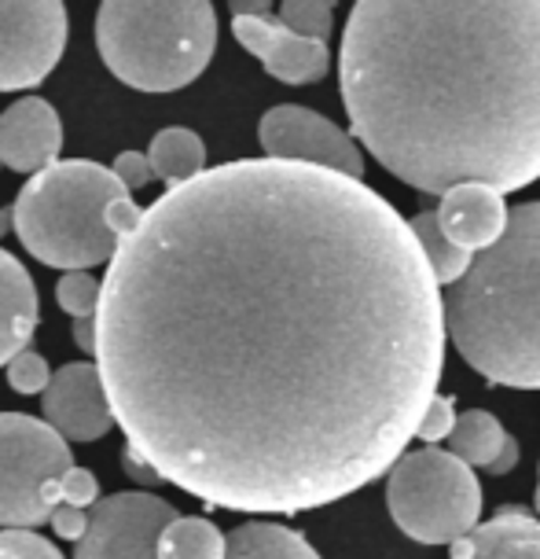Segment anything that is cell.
<instances>
[{"mask_svg":"<svg viewBox=\"0 0 540 559\" xmlns=\"http://www.w3.org/2000/svg\"><path fill=\"white\" fill-rule=\"evenodd\" d=\"M445 338L408 217L357 177L268 155L144 206L96 309L125 445L243 515L313 512L386 475L437 394Z\"/></svg>","mask_w":540,"mask_h":559,"instance_id":"6da1fadb","label":"cell"},{"mask_svg":"<svg viewBox=\"0 0 540 559\" xmlns=\"http://www.w3.org/2000/svg\"><path fill=\"white\" fill-rule=\"evenodd\" d=\"M338 82L349 133L416 192L540 177V0H357Z\"/></svg>","mask_w":540,"mask_h":559,"instance_id":"7a4b0ae2","label":"cell"},{"mask_svg":"<svg viewBox=\"0 0 540 559\" xmlns=\"http://www.w3.org/2000/svg\"><path fill=\"white\" fill-rule=\"evenodd\" d=\"M445 335L485 383L540 391V199L507 210V228L445 287Z\"/></svg>","mask_w":540,"mask_h":559,"instance_id":"3957f363","label":"cell"},{"mask_svg":"<svg viewBox=\"0 0 540 559\" xmlns=\"http://www.w3.org/2000/svg\"><path fill=\"white\" fill-rule=\"evenodd\" d=\"M140 214L144 206H136L115 169L67 158L23 185L12 206V228L37 262L70 273L111 262Z\"/></svg>","mask_w":540,"mask_h":559,"instance_id":"277c9868","label":"cell"},{"mask_svg":"<svg viewBox=\"0 0 540 559\" xmlns=\"http://www.w3.org/2000/svg\"><path fill=\"white\" fill-rule=\"evenodd\" d=\"M96 48L107 70L136 93H177L192 85L217 48L209 0H104Z\"/></svg>","mask_w":540,"mask_h":559,"instance_id":"5b68a950","label":"cell"},{"mask_svg":"<svg viewBox=\"0 0 540 559\" xmlns=\"http://www.w3.org/2000/svg\"><path fill=\"white\" fill-rule=\"evenodd\" d=\"M386 508L397 531L419 545H456L482 523V486L471 464L448 449L401 453L386 472Z\"/></svg>","mask_w":540,"mask_h":559,"instance_id":"8992f818","label":"cell"},{"mask_svg":"<svg viewBox=\"0 0 540 559\" xmlns=\"http://www.w3.org/2000/svg\"><path fill=\"white\" fill-rule=\"evenodd\" d=\"M70 442L45 419L0 413V531H37L59 504Z\"/></svg>","mask_w":540,"mask_h":559,"instance_id":"52a82bcc","label":"cell"},{"mask_svg":"<svg viewBox=\"0 0 540 559\" xmlns=\"http://www.w3.org/2000/svg\"><path fill=\"white\" fill-rule=\"evenodd\" d=\"M70 37L63 0H0V93L41 85Z\"/></svg>","mask_w":540,"mask_h":559,"instance_id":"ba28073f","label":"cell"},{"mask_svg":"<svg viewBox=\"0 0 540 559\" xmlns=\"http://www.w3.org/2000/svg\"><path fill=\"white\" fill-rule=\"evenodd\" d=\"M177 508L144 489L104 497L88 512V531L74 545V559H158V534Z\"/></svg>","mask_w":540,"mask_h":559,"instance_id":"9c48e42d","label":"cell"},{"mask_svg":"<svg viewBox=\"0 0 540 559\" xmlns=\"http://www.w3.org/2000/svg\"><path fill=\"white\" fill-rule=\"evenodd\" d=\"M257 140H262V152L268 158L324 166L364 181V158H360L353 133L338 129L332 118L309 111V107L284 104L265 111L262 126H257Z\"/></svg>","mask_w":540,"mask_h":559,"instance_id":"30bf717a","label":"cell"},{"mask_svg":"<svg viewBox=\"0 0 540 559\" xmlns=\"http://www.w3.org/2000/svg\"><path fill=\"white\" fill-rule=\"evenodd\" d=\"M45 424L56 427L67 442H96L111 427H118L111 397L93 361H74L52 372V383L41 394Z\"/></svg>","mask_w":540,"mask_h":559,"instance_id":"8fae6325","label":"cell"},{"mask_svg":"<svg viewBox=\"0 0 540 559\" xmlns=\"http://www.w3.org/2000/svg\"><path fill=\"white\" fill-rule=\"evenodd\" d=\"M232 37L284 85H316L332 67V48L316 37L295 34L268 15H232Z\"/></svg>","mask_w":540,"mask_h":559,"instance_id":"7c38bea8","label":"cell"},{"mask_svg":"<svg viewBox=\"0 0 540 559\" xmlns=\"http://www.w3.org/2000/svg\"><path fill=\"white\" fill-rule=\"evenodd\" d=\"M63 126L56 107L41 96H26L0 115V163L15 174H41L45 166L59 163Z\"/></svg>","mask_w":540,"mask_h":559,"instance_id":"4fadbf2b","label":"cell"},{"mask_svg":"<svg viewBox=\"0 0 540 559\" xmlns=\"http://www.w3.org/2000/svg\"><path fill=\"white\" fill-rule=\"evenodd\" d=\"M442 233L453 239L459 251H485L507 228L504 192L489 185H456L442 195V206L434 210Z\"/></svg>","mask_w":540,"mask_h":559,"instance_id":"5bb4252c","label":"cell"},{"mask_svg":"<svg viewBox=\"0 0 540 559\" xmlns=\"http://www.w3.org/2000/svg\"><path fill=\"white\" fill-rule=\"evenodd\" d=\"M448 559H540V515L504 504L471 534L448 545Z\"/></svg>","mask_w":540,"mask_h":559,"instance_id":"9a60e30c","label":"cell"},{"mask_svg":"<svg viewBox=\"0 0 540 559\" xmlns=\"http://www.w3.org/2000/svg\"><path fill=\"white\" fill-rule=\"evenodd\" d=\"M37 321H41V298L34 280L15 254L0 251V368L29 346Z\"/></svg>","mask_w":540,"mask_h":559,"instance_id":"2e32d148","label":"cell"},{"mask_svg":"<svg viewBox=\"0 0 540 559\" xmlns=\"http://www.w3.org/2000/svg\"><path fill=\"white\" fill-rule=\"evenodd\" d=\"M445 442L448 453L471 467H482L489 475H507L518 467V438L507 435L504 424L493 413H485V408L459 413L453 435Z\"/></svg>","mask_w":540,"mask_h":559,"instance_id":"e0dca14e","label":"cell"},{"mask_svg":"<svg viewBox=\"0 0 540 559\" xmlns=\"http://www.w3.org/2000/svg\"><path fill=\"white\" fill-rule=\"evenodd\" d=\"M225 537V559H320V552L302 534L284 523H268V519H250Z\"/></svg>","mask_w":540,"mask_h":559,"instance_id":"ac0fdd59","label":"cell"},{"mask_svg":"<svg viewBox=\"0 0 540 559\" xmlns=\"http://www.w3.org/2000/svg\"><path fill=\"white\" fill-rule=\"evenodd\" d=\"M147 163H152L155 181H163L166 188L184 185L206 169V144L192 129L166 126L163 133H155L152 147H147Z\"/></svg>","mask_w":540,"mask_h":559,"instance_id":"d6986e66","label":"cell"},{"mask_svg":"<svg viewBox=\"0 0 540 559\" xmlns=\"http://www.w3.org/2000/svg\"><path fill=\"white\" fill-rule=\"evenodd\" d=\"M228 537L203 515H177L158 534V559H225Z\"/></svg>","mask_w":540,"mask_h":559,"instance_id":"ffe728a7","label":"cell"},{"mask_svg":"<svg viewBox=\"0 0 540 559\" xmlns=\"http://www.w3.org/2000/svg\"><path fill=\"white\" fill-rule=\"evenodd\" d=\"M408 225H412V233L419 239V247H423L427 254V265L430 273H434V280L442 287L456 284L459 276L471 269V251H459V247L442 233V225H437V214L434 210H419L416 217H408Z\"/></svg>","mask_w":540,"mask_h":559,"instance_id":"44dd1931","label":"cell"},{"mask_svg":"<svg viewBox=\"0 0 540 559\" xmlns=\"http://www.w3.org/2000/svg\"><path fill=\"white\" fill-rule=\"evenodd\" d=\"M99 292H104V280H96L88 269H70V273L59 276V284H56V302L67 317L85 321V317H96Z\"/></svg>","mask_w":540,"mask_h":559,"instance_id":"7402d4cb","label":"cell"},{"mask_svg":"<svg viewBox=\"0 0 540 559\" xmlns=\"http://www.w3.org/2000/svg\"><path fill=\"white\" fill-rule=\"evenodd\" d=\"M279 23L291 26L295 34L327 41L335 26V0H284L279 4Z\"/></svg>","mask_w":540,"mask_h":559,"instance_id":"603a6c76","label":"cell"},{"mask_svg":"<svg viewBox=\"0 0 540 559\" xmlns=\"http://www.w3.org/2000/svg\"><path fill=\"white\" fill-rule=\"evenodd\" d=\"M8 368V386L15 394H45V386L52 383V368L37 349H19L12 361L4 365Z\"/></svg>","mask_w":540,"mask_h":559,"instance_id":"cb8c5ba5","label":"cell"},{"mask_svg":"<svg viewBox=\"0 0 540 559\" xmlns=\"http://www.w3.org/2000/svg\"><path fill=\"white\" fill-rule=\"evenodd\" d=\"M453 427H456L453 394H434V397H430L423 419H419V427H416V438H419V442H427V445H437V442H445V438L453 435Z\"/></svg>","mask_w":540,"mask_h":559,"instance_id":"d4e9b609","label":"cell"},{"mask_svg":"<svg viewBox=\"0 0 540 559\" xmlns=\"http://www.w3.org/2000/svg\"><path fill=\"white\" fill-rule=\"evenodd\" d=\"M0 559H63V552L37 531H0Z\"/></svg>","mask_w":540,"mask_h":559,"instance_id":"484cf974","label":"cell"},{"mask_svg":"<svg viewBox=\"0 0 540 559\" xmlns=\"http://www.w3.org/2000/svg\"><path fill=\"white\" fill-rule=\"evenodd\" d=\"M96 497H99V483H96V475L88 472V467H77V464H70L63 478H59V504H77V508H88V504H96Z\"/></svg>","mask_w":540,"mask_h":559,"instance_id":"4316f807","label":"cell"},{"mask_svg":"<svg viewBox=\"0 0 540 559\" xmlns=\"http://www.w3.org/2000/svg\"><path fill=\"white\" fill-rule=\"evenodd\" d=\"M52 531L56 537H63V542L70 545H77L85 537L88 531V508H77V504H56V512H52Z\"/></svg>","mask_w":540,"mask_h":559,"instance_id":"83f0119b","label":"cell"},{"mask_svg":"<svg viewBox=\"0 0 540 559\" xmlns=\"http://www.w3.org/2000/svg\"><path fill=\"white\" fill-rule=\"evenodd\" d=\"M115 177H118V181H122L125 188H129V192H136V188H144L147 181H152V163H147V152L144 155H140V152H122V155H118L115 158Z\"/></svg>","mask_w":540,"mask_h":559,"instance_id":"f1b7e54d","label":"cell"},{"mask_svg":"<svg viewBox=\"0 0 540 559\" xmlns=\"http://www.w3.org/2000/svg\"><path fill=\"white\" fill-rule=\"evenodd\" d=\"M74 343L85 349V354H96V317H85V321H74Z\"/></svg>","mask_w":540,"mask_h":559,"instance_id":"f546056e","label":"cell"},{"mask_svg":"<svg viewBox=\"0 0 540 559\" xmlns=\"http://www.w3.org/2000/svg\"><path fill=\"white\" fill-rule=\"evenodd\" d=\"M232 15H268L273 12V0H228Z\"/></svg>","mask_w":540,"mask_h":559,"instance_id":"4dcf8cb0","label":"cell"},{"mask_svg":"<svg viewBox=\"0 0 540 559\" xmlns=\"http://www.w3.org/2000/svg\"><path fill=\"white\" fill-rule=\"evenodd\" d=\"M8 228H12V210H0V236H4Z\"/></svg>","mask_w":540,"mask_h":559,"instance_id":"1f68e13d","label":"cell"},{"mask_svg":"<svg viewBox=\"0 0 540 559\" xmlns=\"http://www.w3.org/2000/svg\"><path fill=\"white\" fill-rule=\"evenodd\" d=\"M537 515H540V483H537Z\"/></svg>","mask_w":540,"mask_h":559,"instance_id":"d6a6232c","label":"cell"}]
</instances>
